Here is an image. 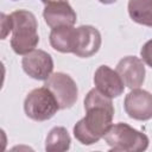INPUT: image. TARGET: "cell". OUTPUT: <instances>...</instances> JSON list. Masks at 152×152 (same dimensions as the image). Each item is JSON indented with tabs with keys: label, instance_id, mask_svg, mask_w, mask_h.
Returning a JSON list of instances; mask_svg holds the SVG:
<instances>
[{
	"label": "cell",
	"instance_id": "16",
	"mask_svg": "<svg viewBox=\"0 0 152 152\" xmlns=\"http://www.w3.org/2000/svg\"><path fill=\"white\" fill-rule=\"evenodd\" d=\"M12 31V20L10 15L5 13L1 14V39H5L7 34Z\"/></svg>",
	"mask_w": 152,
	"mask_h": 152
},
{
	"label": "cell",
	"instance_id": "19",
	"mask_svg": "<svg viewBox=\"0 0 152 152\" xmlns=\"http://www.w3.org/2000/svg\"><path fill=\"white\" fill-rule=\"evenodd\" d=\"M13 1H15V0H13Z\"/></svg>",
	"mask_w": 152,
	"mask_h": 152
},
{
	"label": "cell",
	"instance_id": "3",
	"mask_svg": "<svg viewBox=\"0 0 152 152\" xmlns=\"http://www.w3.org/2000/svg\"><path fill=\"white\" fill-rule=\"evenodd\" d=\"M103 138L109 148L118 152H140L148 146L147 135L125 122L112 125Z\"/></svg>",
	"mask_w": 152,
	"mask_h": 152
},
{
	"label": "cell",
	"instance_id": "9",
	"mask_svg": "<svg viewBox=\"0 0 152 152\" xmlns=\"http://www.w3.org/2000/svg\"><path fill=\"white\" fill-rule=\"evenodd\" d=\"M94 84L100 93L109 99L119 97L125 90V84L121 77L116 70L110 69L108 65H101L96 69L94 74Z\"/></svg>",
	"mask_w": 152,
	"mask_h": 152
},
{
	"label": "cell",
	"instance_id": "12",
	"mask_svg": "<svg viewBox=\"0 0 152 152\" xmlns=\"http://www.w3.org/2000/svg\"><path fill=\"white\" fill-rule=\"evenodd\" d=\"M74 26H62L52 28L50 32V45L62 53H72L75 40Z\"/></svg>",
	"mask_w": 152,
	"mask_h": 152
},
{
	"label": "cell",
	"instance_id": "4",
	"mask_svg": "<svg viewBox=\"0 0 152 152\" xmlns=\"http://www.w3.org/2000/svg\"><path fill=\"white\" fill-rule=\"evenodd\" d=\"M59 109L57 100L46 87L33 89L24 101L25 114L30 119L39 122L51 119Z\"/></svg>",
	"mask_w": 152,
	"mask_h": 152
},
{
	"label": "cell",
	"instance_id": "18",
	"mask_svg": "<svg viewBox=\"0 0 152 152\" xmlns=\"http://www.w3.org/2000/svg\"><path fill=\"white\" fill-rule=\"evenodd\" d=\"M101 4H104V5H110V4H114L116 0H99Z\"/></svg>",
	"mask_w": 152,
	"mask_h": 152
},
{
	"label": "cell",
	"instance_id": "8",
	"mask_svg": "<svg viewBox=\"0 0 152 152\" xmlns=\"http://www.w3.org/2000/svg\"><path fill=\"white\" fill-rule=\"evenodd\" d=\"M101 43V33L96 27L90 25L78 26L75 31L72 53L82 58L91 57L99 51Z\"/></svg>",
	"mask_w": 152,
	"mask_h": 152
},
{
	"label": "cell",
	"instance_id": "2",
	"mask_svg": "<svg viewBox=\"0 0 152 152\" xmlns=\"http://www.w3.org/2000/svg\"><path fill=\"white\" fill-rule=\"evenodd\" d=\"M12 20L11 46L17 55H26L39 43L38 24L34 14L26 10H18L10 14Z\"/></svg>",
	"mask_w": 152,
	"mask_h": 152
},
{
	"label": "cell",
	"instance_id": "1",
	"mask_svg": "<svg viewBox=\"0 0 152 152\" xmlns=\"http://www.w3.org/2000/svg\"><path fill=\"white\" fill-rule=\"evenodd\" d=\"M84 109L86 116L74 126V135L81 144L93 145L103 138L112 126L114 106L112 99L94 88L84 97Z\"/></svg>",
	"mask_w": 152,
	"mask_h": 152
},
{
	"label": "cell",
	"instance_id": "5",
	"mask_svg": "<svg viewBox=\"0 0 152 152\" xmlns=\"http://www.w3.org/2000/svg\"><path fill=\"white\" fill-rule=\"evenodd\" d=\"M46 87L57 100L61 109L71 108L78 97V89L75 81L64 72H53L45 81Z\"/></svg>",
	"mask_w": 152,
	"mask_h": 152
},
{
	"label": "cell",
	"instance_id": "17",
	"mask_svg": "<svg viewBox=\"0 0 152 152\" xmlns=\"http://www.w3.org/2000/svg\"><path fill=\"white\" fill-rule=\"evenodd\" d=\"M42 2H44L45 5H49V4H53V2H61V1H68V0H40Z\"/></svg>",
	"mask_w": 152,
	"mask_h": 152
},
{
	"label": "cell",
	"instance_id": "13",
	"mask_svg": "<svg viewBox=\"0 0 152 152\" xmlns=\"http://www.w3.org/2000/svg\"><path fill=\"white\" fill-rule=\"evenodd\" d=\"M127 8L133 21L152 27V0H129Z\"/></svg>",
	"mask_w": 152,
	"mask_h": 152
},
{
	"label": "cell",
	"instance_id": "14",
	"mask_svg": "<svg viewBox=\"0 0 152 152\" xmlns=\"http://www.w3.org/2000/svg\"><path fill=\"white\" fill-rule=\"evenodd\" d=\"M71 138L66 128L62 126L53 127L45 140V150L48 152H63L70 148Z\"/></svg>",
	"mask_w": 152,
	"mask_h": 152
},
{
	"label": "cell",
	"instance_id": "10",
	"mask_svg": "<svg viewBox=\"0 0 152 152\" xmlns=\"http://www.w3.org/2000/svg\"><path fill=\"white\" fill-rule=\"evenodd\" d=\"M116 72L121 77L124 84L129 88H139L145 81V66L142 59L135 56H126L116 65Z\"/></svg>",
	"mask_w": 152,
	"mask_h": 152
},
{
	"label": "cell",
	"instance_id": "7",
	"mask_svg": "<svg viewBox=\"0 0 152 152\" xmlns=\"http://www.w3.org/2000/svg\"><path fill=\"white\" fill-rule=\"evenodd\" d=\"M124 108L126 114L139 121L152 119V94L139 88L132 89L125 97Z\"/></svg>",
	"mask_w": 152,
	"mask_h": 152
},
{
	"label": "cell",
	"instance_id": "15",
	"mask_svg": "<svg viewBox=\"0 0 152 152\" xmlns=\"http://www.w3.org/2000/svg\"><path fill=\"white\" fill-rule=\"evenodd\" d=\"M140 56H141V59H142L148 66L152 68V39L147 40V42L142 45V48H141V50H140Z\"/></svg>",
	"mask_w": 152,
	"mask_h": 152
},
{
	"label": "cell",
	"instance_id": "11",
	"mask_svg": "<svg viewBox=\"0 0 152 152\" xmlns=\"http://www.w3.org/2000/svg\"><path fill=\"white\" fill-rule=\"evenodd\" d=\"M43 17L49 27L56 28L62 26H74L76 23V12L68 1L53 2L45 6Z\"/></svg>",
	"mask_w": 152,
	"mask_h": 152
},
{
	"label": "cell",
	"instance_id": "6",
	"mask_svg": "<svg viewBox=\"0 0 152 152\" xmlns=\"http://www.w3.org/2000/svg\"><path fill=\"white\" fill-rule=\"evenodd\" d=\"M24 71L32 78L38 81H46L53 70L52 57L44 50H32L24 55L21 59Z\"/></svg>",
	"mask_w": 152,
	"mask_h": 152
}]
</instances>
